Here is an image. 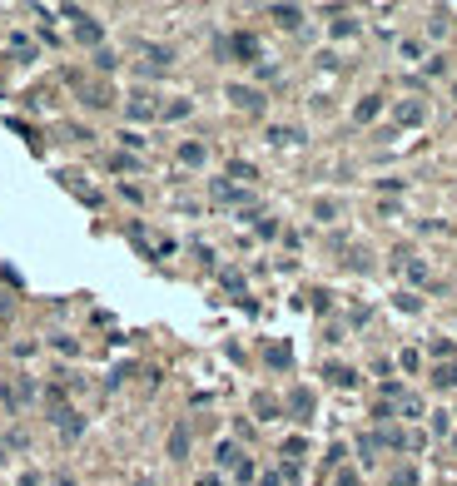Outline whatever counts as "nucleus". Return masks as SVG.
<instances>
[{
  "label": "nucleus",
  "mask_w": 457,
  "mask_h": 486,
  "mask_svg": "<svg viewBox=\"0 0 457 486\" xmlns=\"http://www.w3.org/2000/svg\"><path fill=\"white\" fill-rule=\"evenodd\" d=\"M228 99H234L239 110H254V114L263 110V95H259V90H244V84H234V90H228Z\"/></svg>",
  "instance_id": "f257e3e1"
},
{
  "label": "nucleus",
  "mask_w": 457,
  "mask_h": 486,
  "mask_svg": "<svg viewBox=\"0 0 457 486\" xmlns=\"http://www.w3.org/2000/svg\"><path fill=\"white\" fill-rule=\"evenodd\" d=\"M184 452H189V432H184V427H179V432H174V437H169V457H174V461H179V457H184Z\"/></svg>",
  "instance_id": "f03ea898"
},
{
  "label": "nucleus",
  "mask_w": 457,
  "mask_h": 486,
  "mask_svg": "<svg viewBox=\"0 0 457 486\" xmlns=\"http://www.w3.org/2000/svg\"><path fill=\"white\" fill-rule=\"evenodd\" d=\"M234 50H239L244 60H254V55H259V40H254V35H239V40H234Z\"/></svg>",
  "instance_id": "7ed1b4c3"
},
{
  "label": "nucleus",
  "mask_w": 457,
  "mask_h": 486,
  "mask_svg": "<svg viewBox=\"0 0 457 486\" xmlns=\"http://www.w3.org/2000/svg\"><path fill=\"white\" fill-rule=\"evenodd\" d=\"M274 20H279V25H288V30H294V25H298V10H294V5H274Z\"/></svg>",
  "instance_id": "20e7f679"
},
{
  "label": "nucleus",
  "mask_w": 457,
  "mask_h": 486,
  "mask_svg": "<svg viewBox=\"0 0 457 486\" xmlns=\"http://www.w3.org/2000/svg\"><path fill=\"white\" fill-rule=\"evenodd\" d=\"M179 159H184V164H204V144H184Z\"/></svg>",
  "instance_id": "39448f33"
},
{
  "label": "nucleus",
  "mask_w": 457,
  "mask_h": 486,
  "mask_svg": "<svg viewBox=\"0 0 457 486\" xmlns=\"http://www.w3.org/2000/svg\"><path fill=\"white\" fill-rule=\"evenodd\" d=\"M268 139H274V144H298L303 134L298 130H268Z\"/></svg>",
  "instance_id": "423d86ee"
},
{
  "label": "nucleus",
  "mask_w": 457,
  "mask_h": 486,
  "mask_svg": "<svg viewBox=\"0 0 457 486\" xmlns=\"http://www.w3.org/2000/svg\"><path fill=\"white\" fill-rule=\"evenodd\" d=\"M75 30H80V40H90V45H95V40H99V25H90L85 15H80V25H75Z\"/></svg>",
  "instance_id": "0eeeda50"
},
{
  "label": "nucleus",
  "mask_w": 457,
  "mask_h": 486,
  "mask_svg": "<svg viewBox=\"0 0 457 486\" xmlns=\"http://www.w3.org/2000/svg\"><path fill=\"white\" fill-rule=\"evenodd\" d=\"M328 377H333V382H338V387H353V382H358V377H353L348 367H328Z\"/></svg>",
  "instance_id": "6e6552de"
},
{
  "label": "nucleus",
  "mask_w": 457,
  "mask_h": 486,
  "mask_svg": "<svg viewBox=\"0 0 457 486\" xmlns=\"http://www.w3.org/2000/svg\"><path fill=\"white\" fill-rule=\"evenodd\" d=\"M438 387H457V367H438V377H432Z\"/></svg>",
  "instance_id": "1a4fd4ad"
},
{
  "label": "nucleus",
  "mask_w": 457,
  "mask_h": 486,
  "mask_svg": "<svg viewBox=\"0 0 457 486\" xmlns=\"http://www.w3.org/2000/svg\"><path fill=\"white\" fill-rule=\"evenodd\" d=\"M392 486H418V472H398V476H392Z\"/></svg>",
  "instance_id": "9d476101"
},
{
  "label": "nucleus",
  "mask_w": 457,
  "mask_h": 486,
  "mask_svg": "<svg viewBox=\"0 0 457 486\" xmlns=\"http://www.w3.org/2000/svg\"><path fill=\"white\" fill-rule=\"evenodd\" d=\"M338 486H358V476H353V472H343V476H338Z\"/></svg>",
  "instance_id": "9b49d317"
},
{
  "label": "nucleus",
  "mask_w": 457,
  "mask_h": 486,
  "mask_svg": "<svg viewBox=\"0 0 457 486\" xmlns=\"http://www.w3.org/2000/svg\"><path fill=\"white\" fill-rule=\"evenodd\" d=\"M452 452H457V437H452Z\"/></svg>",
  "instance_id": "f8f14e48"
},
{
  "label": "nucleus",
  "mask_w": 457,
  "mask_h": 486,
  "mask_svg": "<svg viewBox=\"0 0 457 486\" xmlns=\"http://www.w3.org/2000/svg\"><path fill=\"white\" fill-rule=\"evenodd\" d=\"M452 95H457V84H452Z\"/></svg>",
  "instance_id": "ddd939ff"
}]
</instances>
